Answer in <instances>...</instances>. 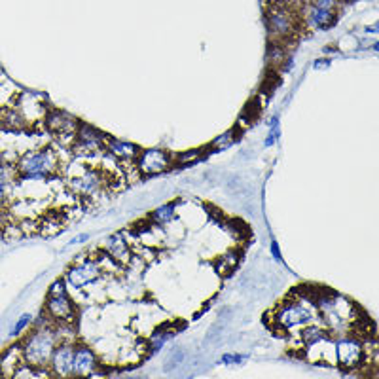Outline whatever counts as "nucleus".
Listing matches in <instances>:
<instances>
[{
  "mask_svg": "<svg viewBox=\"0 0 379 379\" xmlns=\"http://www.w3.org/2000/svg\"><path fill=\"white\" fill-rule=\"evenodd\" d=\"M13 167L19 181H46L59 171V158L50 148L27 150L19 156Z\"/></svg>",
  "mask_w": 379,
  "mask_h": 379,
  "instance_id": "obj_1",
  "label": "nucleus"
},
{
  "mask_svg": "<svg viewBox=\"0 0 379 379\" xmlns=\"http://www.w3.org/2000/svg\"><path fill=\"white\" fill-rule=\"evenodd\" d=\"M59 344V338L52 327H38L35 332H30L27 338L21 341V351H23L25 362L30 364L36 370H44L50 366L53 349Z\"/></svg>",
  "mask_w": 379,
  "mask_h": 379,
  "instance_id": "obj_2",
  "label": "nucleus"
},
{
  "mask_svg": "<svg viewBox=\"0 0 379 379\" xmlns=\"http://www.w3.org/2000/svg\"><path fill=\"white\" fill-rule=\"evenodd\" d=\"M46 315L47 319L55 324H70L74 321L76 310L74 303L67 294V288H64L63 281H55L50 290H47V298H46Z\"/></svg>",
  "mask_w": 379,
  "mask_h": 379,
  "instance_id": "obj_3",
  "label": "nucleus"
},
{
  "mask_svg": "<svg viewBox=\"0 0 379 379\" xmlns=\"http://www.w3.org/2000/svg\"><path fill=\"white\" fill-rule=\"evenodd\" d=\"M69 186L80 198H95L103 188H106V175L97 169H86L80 175H76L69 182Z\"/></svg>",
  "mask_w": 379,
  "mask_h": 379,
  "instance_id": "obj_4",
  "label": "nucleus"
},
{
  "mask_svg": "<svg viewBox=\"0 0 379 379\" xmlns=\"http://www.w3.org/2000/svg\"><path fill=\"white\" fill-rule=\"evenodd\" d=\"M273 319L277 327L286 330V328L307 324L311 321V311L307 305H303V302H286L281 305Z\"/></svg>",
  "mask_w": 379,
  "mask_h": 379,
  "instance_id": "obj_5",
  "label": "nucleus"
},
{
  "mask_svg": "<svg viewBox=\"0 0 379 379\" xmlns=\"http://www.w3.org/2000/svg\"><path fill=\"white\" fill-rule=\"evenodd\" d=\"M137 169L142 175L154 176L159 175V173H164V171L169 169L171 159L167 156V152L159 150V148H148V150L139 152V156H137Z\"/></svg>",
  "mask_w": 379,
  "mask_h": 379,
  "instance_id": "obj_6",
  "label": "nucleus"
},
{
  "mask_svg": "<svg viewBox=\"0 0 379 379\" xmlns=\"http://www.w3.org/2000/svg\"><path fill=\"white\" fill-rule=\"evenodd\" d=\"M76 156H91L97 152L105 150V137L97 133L94 128L89 125H80L78 133H76V140L72 145Z\"/></svg>",
  "mask_w": 379,
  "mask_h": 379,
  "instance_id": "obj_7",
  "label": "nucleus"
},
{
  "mask_svg": "<svg viewBox=\"0 0 379 379\" xmlns=\"http://www.w3.org/2000/svg\"><path fill=\"white\" fill-rule=\"evenodd\" d=\"M72 358H74V345L67 341H59L53 349L52 361H50V373L59 378L72 375Z\"/></svg>",
  "mask_w": 379,
  "mask_h": 379,
  "instance_id": "obj_8",
  "label": "nucleus"
},
{
  "mask_svg": "<svg viewBox=\"0 0 379 379\" xmlns=\"http://www.w3.org/2000/svg\"><path fill=\"white\" fill-rule=\"evenodd\" d=\"M103 275V269H101V264L97 260H88V262L78 264V266H72V268L67 271V281H69L70 286L74 288H82V286L94 283Z\"/></svg>",
  "mask_w": 379,
  "mask_h": 379,
  "instance_id": "obj_9",
  "label": "nucleus"
},
{
  "mask_svg": "<svg viewBox=\"0 0 379 379\" xmlns=\"http://www.w3.org/2000/svg\"><path fill=\"white\" fill-rule=\"evenodd\" d=\"M362 356H364V349L358 339L344 338L336 345V358L345 370H353L358 366L362 362Z\"/></svg>",
  "mask_w": 379,
  "mask_h": 379,
  "instance_id": "obj_10",
  "label": "nucleus"
},
{
  "mask_svg": "<svg viewBox=\"0 0 379 379\" xmlns=\"http://www.w3.org/2000/svg\"><path fill=\"white\" fill-rule=\"evenodd\" d=\"M97 368H99V362H97V356L89 347L86 345H80V347H74V358H72V375H80V378H91V375H97Z\"/></svg>",
  "mask_w": 379,
  "mask_h": 379,
  "instance_id": "obj_11",
  "label": "nucleus"
},
{
  "mask_svg": "<svg viewBox=\"0 0 379 379\" xmlns=\"http://www.w3.org/2000/svg\"><path fill=\"white\" fill-rule=\"evenodd\" d=\"M105 251L108 258L120 264V266H128L131 262V249H129V243L123 239L122 234H114L111 237H106Z\"/></svg>",
  "mask_w": 379,
  "mask_h": 379,
  "instance_id": "obj_12",
  "label": "nucleus"
},
{
  "mask_svg": "<svg viewBox=\"0 0 379 379\" xmlns=\"http://www.w3.org/2000/svg\"><path fill=\"white\" fill-rule=\"evenodd\" d=\"M105 148L111 156H114L120 162H135L139 156V148L131 142H123V140L106 139L105 137Z\"/></svg>",
  "mask_w": 379,
  "mask_h": 379,
  "instance_id": "obj_13",
  "label": "nucleus"
},
{
  "mask_svg": "<svg viewBox=\"0 0 379 379\" xmlns=\"http://www.w3.org/2000/svg\"><path fill=\"white\" fill-rule=\"evenodd\" d=\"M23 364H27V362H25L23 351H21V344L8 347L6 353L0 358V368H2V373H4V375H16V372H18Z\"/></svg>",
  "mask_w": 379,
  "mask_h": 379,
  "instance_id": "obj_14",
  "label": "nucleus"
},
{
  "mask_svg": "<svg viewBox=\"0 0 379 379\" xmlns=\"http://www.w3.org/2000/svg\"><path fill=\"white\" fill-rule=\"evenodd\" d=\"M268 19H269V27H271V30H273L275 35L288 36L292 33V18L285 8L275 6L273 10L269 12Z\"/></svg>",
  "mask_w": 379,
  "mask_h": 379,
  "instance_id": "obj_15",
  "label": "nucleus"
},
{
  "mask_svg": "<svg viewBox=\"0 0 379 379\" xmlns=\"http://www.w3.org/2000/svg\"><path fill=\"white\" fill-rule=\"evenodd\" d=\"M226 192L235 199H249L252 196V186L241 175H230L226 179Z\"/></svg>",
  "mask_w": 379,
  "mask_h": 379,
  "instance_id": "obj_16",
  "label": "nucleus"
},
{
  "mask_svg": "<svg viewBox=\"0 0 379 379\" xmlns=\"http://www.w3.org/2000/svg\"><path fill=\"white\" fill-rule=\"evenodd\" d=\"M310 19L317 29L322 30L332 29L334 25L338 23V16H336V12H334V10H327V8L313 6L310 12Z\"/></svg>",
  "mask_w": 379,
  "mask_h": 379,
  "instance_id": "obj_17",
  "label": "nucleus"
},
{
  "mask_svg": "<svg viewBox=\"0 0 379 379\" xmlns=\"http://www.w3.org/2000/svg\"><path fill=\"white\" fill-rule=\"evenodd\" d=\"M176 332H179L176 328L167 327V324H165V327H162V328H158L156 332L152 334L150 345H148V347H150V353H158V351L162 349V347H164V345L167 344V341H171V339L175 338Z\"/></svg>",
  "mask_w": 379,
  "mask_h": 379,
  "instance_id": "obj_18",
  "label": "nucleus"
},
{
  "mask_svg": "<svg viewBox=\"0 0 379 379\" xmlns=\"http://www.w3.org/2000/svg\"><path fill=\"white\" fill-rule=\"evenodd\" d=\"M239 266V252H226L224 256H220L215 262V268L218 271V275L226 277V275H232Z\"/></svg>",
  "mask_w": 379,
  "mask_h": 379,
  "instance_id": "obj_19",
  "label": "nucleus"
},
{
  "mask_svg": "<svg viewBox=\"0 0 379 379\" xmlns=\"http://www.w3.org/2000/svg\"><path fill=\"white\" fill-rule=\"evenodd\" d=\"M38 227H40L38 232H40L42 235L52 237V235H55L61 232V227H63V216L50 213V215H46V218H44L40 224H38Z\"/></svg>",
  "mask_w": 379,
  "mask_h": 379,
  "instance_id": "obj_20",
  "label": "nucleus"
},
{
  "mask_svg": "<svg viewBox=\"0 0 379 379\" xmlns=\"http://www.w3.org/2000/svg\"><path fill=\"white\" fill-rule=\"evenodd\" d=\"M186 361V349L184 347H175V349L169 351V355L165 358L164 364V372L165 373H173L176 368H181Z\"/></svg>",
  "mask_w": 379,
  "mask_h": 379,
  "instance_id": "obj_21",
  "label": "nucleus"
},
{
  "mask_svg": "<svg viewBox=\"0 0 379 379\" xmlns=\"http://www.w3.org/2000/svg\"><path fill=\"white\" fill-rule=\"evenodd\" d=\"M237 135H239V129L237 128L230 129L226 133H222L220 137H216V139L210 142V148H213V150H226V148H230V146L234 145L235 140L239 139Z\"/></svg>",
  "mask_w": 379,
  "mask_h": 379,
  "instance_id": "obj_22",
  "label": "nucleus"
},
{
  "mask_svg": "<svg viewBox=\"0 0 379 379\" xmlns=\"http://www.w3.org/2000/svg\"><path fill=\"white\" fill-rule=\"evenodd\" d=\"M328 338V332L327 330H322V328L319 327H307V328H303V332H302V341L303 345H315L319 344V341H322V339H327Z\"/></svg>",
  "mask_w": 379,
  "mask_h": 379,
  "instance_id": "obj_23",
  "label": "nucleus"
},
{
  "mask_svg": "<svg viewBox=\"0 0 379 379\" xmlns=\"http://www.w3.org/2000/svg\"><path fill=\"white\" fill-rule=\"evenodd\" d=\"M173 218H175V205L173 203L162 205V207H158V209L150 215V220L154 222V224H162V226L173 220Z\"/></svg>",
  "mask_w": 379,
  "mask_h": 379,
  "instance_id": "obj_24",
  "label": "nucleus"
},
{
  "mask_svg": "<svg viewBox=\"0 0 379 379\" xmlns=\"http://www.w3.org/2000/svg\"><path fill=\"white\" fill-rule=\"evenodd\" d=\"M224 332H226V324H224V319H220V321L215 322V324L209 328V334H207V338H205V345L218 344L222 336H224Z\"/></svg>",
  "mask_w": 379,
  "mask_h": 379,
  "instance_id": "obj_25",
  "label": "nucleus"
},
{
  "mask_svg": "<svg viewBox=\"0 0 379 379\" xmlns=\"http://www.w3.org/2000/svg\"><path fill=\"white\" fill-rule=\"evenodd\" d=\"M203 158V150H188L182 152L181 156H176V165H190L196 164Z\"/></svg>",
  "mask_w": 379,
  "mask_h": 379,
  "instance_id": "obj_26",
  "label": "nucleus"
},
{
  "mask_svg": "<svg viewBox=\"0 0 379 379\" xmlns=\"http://www.w3.org/2000/svg\"><path fill=\"white\" fill-rule=\"evenodd\" d=\"M30 322H33V315H30V313H23V315L18 319V322L13 324L12 330H10V336H12V338H18V336H21V332H23V330H27V327H29Z\"/></svg>",
  "mask_w": 379,
  "mask_h": 379,
  "instance_id": "obj_27",
  "label": "nucleus"
},
{
  "mask_svg": "<svg viewBox=\"0 0 379 379\" xmlns=\"http://www.w3.org/2000/svg\"><path fill=\"white\" fill-rule=\"evenodd\" d=\"M247 356L243 355H224L222 356V364H241L245 362Z\"/></svg>",
  "mask_w": 379,
  "mask_h": 379,
  "instance_id": "obj_28",
  "label": "nucleus"
},
{
  "mask_svg": "<svg viewBox=\"0 0 379 379\" xmlns=\"http://www.w3.org/2000/svg\"><path fill=\"white\" fill-rule=\"evenodd\" d=\"M334 4H336V0H315V2H313V6L327 8V10H332Z\"/></svg>",
  "mask_w": 379,
  "mask_h": 379,
  "instance_id": "obj_29",
  "label": "nucleus"
},
{
  "mask_svg": "<svg viewBox=\"0 0 379 379\" xmlns=\"http://www.w3.org/2000/svg\"><path fill=\"white\" fill-rule=\"evenodd\" d=\"M271 252H273V256H275V260H281V251H279V245H277V243H271Z\"/></svg>",
  "mask_w": 379,
  "mask_h": 379,
  "instance_id": "obj_30",
  "label": "nucleus"
},
{
  "mask_svg": "<svg viewBox=\"0 0 379 379\" xmlns=\"http://www.w3.org/2000/svg\"><path fill=\"white\" fill-rule=\"evenodd\" d=\"M88 239V235L84 234V235H78V237H74V239H70L69 245H76V243H82V241Z\"/></svg>",
  "mask_w": 379,
  "mask_h": 379,
  "instance_id": "obj_31",
  "label": "nucleus"
},
{
  "mask_svg": "<svg viewBox=\"0 0 379 379\" xmlns=\"http://www.w3.org/2000/svg\"><path fill=\"white\" fill-rule=\"evenodd\" d=\"M324 67H328L327 59H321V63H319V61L315 63V69H324Z\"/></svg>",
  "mask_w": 379,
  "mask_h": 379,
  "instance_id": "obj_32",
  "label": "nucleus"
}]
</instances>
